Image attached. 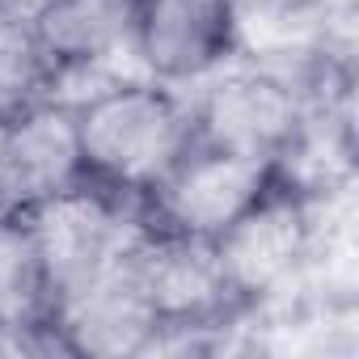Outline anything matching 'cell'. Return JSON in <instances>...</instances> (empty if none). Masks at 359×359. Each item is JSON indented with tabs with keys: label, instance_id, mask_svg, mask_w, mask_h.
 <instances>
[{
	"label": "cell",
	"instance_id": "cell-9",
	"mask_svg": "<svg viewBox=\"0 0 359 359\" xmlns=\"http://www.w3.org/2000/svg\"><path fill=\"white\" fill-rule=\"evenodd\" d=\"M309 241L313 229L304 208L296 199L266 191L245 216H237L216 237V254L229 275V287L241 300V296H266L283 279H292V271L309 254Z\"/></svg>",
	"mask_w": 359,
	"mask_h": 359
},
{
	"label": "cell",
	"instance_id": "cell-1",
	"mask_svg": "<svg viewBox=\"0 0 359 359\" xmlns=\"http://www.w3.org/2000/svg\"><path fill=\"white\" fill-rule=\"evenodd\" d=\"M81 161L118 187L152 191L195 140L191 106L152 76L123 81L76 106Z\"/></svg>",
	"mask_w": 359,
	"mask_h": 359
},
{
	"label": "cell",
	"instance_id": "cell-6",
	"mask_svg": "<svg viewBox=\"0 0 359 359\" xmlns=\"http://www.w3.org/2000/svg\"><path fill=\"white\" fill-rule=\"evenodd\" d=\"M81 169L76 110L51 97L26 106L9 118L0 144V216L26 212L30 203L76 187Z\"/></svg>",
	"mask_w": 359,
	"mask_h": 359
},
{
	"label": "cell",
	"instance_id": "cell-2",
	"mask_svg": "<svg viewBox=\"0 0 359 359\" xmlns=\"http://www.w3.org/2000/svg\"><path fill=\"white\" fill-rule=\"evenodd\" d=\"M22 220L39 250L51 309L76 296L81 287H89L114 262H123L135 250V241L144 237V229L127 220L114 203H106L93 191H76V187L30 203Z\"/></svg>",
	"mask_w": 359,
	"mask_h": 359
},
{
	"label": "cell",
	"instance_id": "cell-8",
	"mask_svg": "<svg viewBox=\"0 0 359 359\" xmlns=\"http://www.w3.org/2000/svg\"><path fill=\"white\" fill-rule=\"evenodd\" d=\"M51 317H55L68 351L97 355V359L144 355L152 334L161 330V317L135 275L131 254L123 262H114L106 275H97L89 287H81L76 296L60 300L51 309Z\"/></svg>",
	"mask_w": 359,
	"mask_h": 359
},
{
	"label": "cell",
	"instance_id": "cell-10",
	"mask_svg": "<svg viewBox=\"0 0 359 359\" xmlns=\"http://www.w3.org/2000/svg\"><path fill=\"white\" fill-rule=\"evenodd\" d=\"M30 22L51 72L106 68L118 76H144L135 60L140 0H51Z\"/></svg>",
	"mask_w": 359,
	"mask_h": 359
},
{
	"label": "cell",
	"instance_id": "cell-7",
	"mask_svg": "<svg viewBox=\"0 0 359 359\" xmlns=\"http://www.w3.org/2000/svg\"><path fill=\"white\" fill-rule=\"evenodd\" d=\"M131 262L161 325H212L237 300L212 237L144 233L140 245L131 250Z\"/></svg>",
	"mask_w": 359,
	"mask_h": 359
},
{
	"label": "cell",
	"instance_id": "cell-4",
	"mask_svg": "<svg viewBox=\"0 0 359 359\" xmlns=\"http://www.w3.org/2000/svg\"><path fill=\"white\" fill-rule=\"evenodd\" d=\"M271 165L275 161L195 144L152 187L156 212L169 220V233L216 241L237 216H245L271 191Z\"/></svg>",
	"mask_w": 359,
	"mask_h": 359
},
{
	"label": "cell",
	"instance_id": "cell-5",
	"mask_svg": "<svg viewBox=\"0 0 359 359\" xmlns=\"http://www.w3.org/2000/svg\"><path fill=\"white\" fill-rule=\"evenodd\" d=\"M237 43V18L229 0H140L135 60L144 76L161 85L203 81Z\"/></svg>",
	"mask_w": 359,
	"mask_h": 359
},
{
	"label": "cell",
	"instance_id": "cell-13",
	"mask_svg": "<svg viewBox=\"0 0 359 359\" xmlns=\"http://www.w3.org/2000/svg\"><path fill=\"white\" fill-rule=\"evenodd\" d=\"M5 5H13L18 13H26V18H34L43 5H51V0H5Z\"/></svg>",
	"mask_w": 359,
	"mask_h": 359
},
{
	"label": "cell",
	"instance_id": "cell-3",
	"mask_svg": "<svg viewBox=\"0 0 359 359\" xmlns=\"http://www.w3.org/2000/svg\"><path fill=\"white\" fill-rule=\"evenodd\" d=\"M191 114H195V140L203 148L262 161L283 156L304 127L300 93L292 89L287 76L266 68L220 72L203 89L199 106H191Z\"/></svg>",
	"mask_w": 359,
	"mask_h": 359
},
{
	"label": "cell",
	"instance_id": "cell-12",
	"mask_svg": "<svg viewBox=\"0 0 359 359\" xmlns=\"http://www.w3.org/2000/svg\"><path fill=\"white\" fill-rule=\"evenodd\" d=\"M51 89V60L34 34V22L0 0V114L13 118L43 102Z\"/></svg>",
	"mask_w": 359,
	"mask_h": 359
},
{
	"label": "cell",
	"instance_id": "cell-11",
	"mask_svg": "<svg viewBox=\"0 0 359 359\" xmlns=\"http://www.w3.org/2000/svg\"><path fill=\"white\" fill-rule=\"evenodd\" d=\"M51 313L47 275L22 212L0 216V330H39V317Z\"/></svg>",
	"mask_w": 359,
	"mask_h": 359
}]
</instances>
